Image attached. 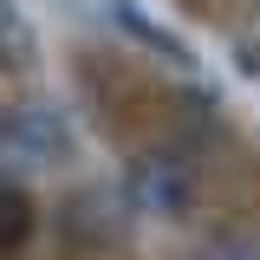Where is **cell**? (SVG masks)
Instances as JSON below:
<instances>
[{
	"label": "cell",
	"mask_w": 260,
	"mask_h": 260,
	"mask_svg": "<svg viewBox=\"0 0 260 260\" xmlns=\"http://www.w3.org/2000/svg\"><path fill=\"white\" fill-rule=\"evenodd\" d=\"M65 150H72V124H65L59 111L20 104V111L0 117V156H13V162H59Z\"/></svg>",
	"instance_id": "6da1fadb"
},
{
	"label": "cell",
	"mask_w": 260,
	"mask_h": 260,
	"mask_svg": "<svg viewBox=\"0 0 260 260\" xmlns=\"http://www.w3.org/2000/svg\"><path fill=\"white\" fill-rule=\"evenodd\" d=\"M130 202L143 208V215H182V202H189V169H182V156H137L124 176Z\"/></svg>",
	"instance_id": "7a4b0ae2"
},
{
	"label": "cell",
	"mask_w": 260,
	"mask_h": 260,
	"mask_svg": "<svg viewBox=\"0 0 260 260\" xmlns=\"http://www.w3.org/2000/svg\"><path fill=\"white\" fill-rule=\"evenodd\" d=\"M32 221H39L32 195L20 189V182H7V176H0V260H7V254H20V247L32 241Z\"/></svg>",
	"instance_id": "3957f363"
},
{
	"label": "cell",
	"mask_w": 260,
	"mask_h": 260,
	"mask_svg": "<svg viewBox=\"0 0 260 260\" xmlns=\"http://www.w3.org/2000/svg\"><path fill=\"white\" fill-rule=\"evenodd\" d=\"M111 20H117V26H124V32H137L143 46H156V52H162V59H169V65H182V72H189V65H195V52H189V46H182V32H176V26H162V20H150V13H137V7H117Z\"/></svg>",
	"instance_id": "277c9868"
}]
</instances>
